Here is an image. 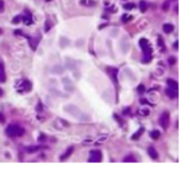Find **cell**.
I'll return each mask as SVG.
<instances>
[{"label":"cell","instance_id":"obj_1","mask_svg":"<svg viewBox=\"0 0 190 174\" xmlns=\"http://www.w3.org/2000/svg\"><path fill=\"white\" fill-rule=\"evenodd\" d=\"M6 134L9 137H19V136H22L25 134V130L19 125L11 124L6 128Z\"/></svg>","mask_w":190,"mask_h":174},{"label":"cell","instance_id":"obj_2","mask_svg":"<svg viewBox=\"0 0 190 174\" xmlns=\"http://www.w3.org/2000/svg\"><path fill=\"white\" fill-rule=\"evenodd\" d=\"M169 123H170L169 113H168V112H164V113L160 115V117H159V124H160V126H161L164 130H166V128H168Z\"/></svg>","mask_w":190,"mask_h":174},{"label":"cell","instance_id":"obj_3","mask_svg":"<svg viewBox=\"0 0 190 174\" xmlns=\"http://www.w3.org/2000/svg\"><path fill=\"white\" fill-rule=\"evenodd\" d=\"M101 160H102V154L100 151L95 150V151H91V152H90L89 162H100Z\"/></svg>","mask_w":190,"mask_h":174},{"label":"cell","instance_id":"obj_4","mask_svg":"<svg viewBox=\"0 0 190 174\" xmlns=\"http://www.w3.org/2000/svg\"><path fill=\"white\" fill-rule=\"evenodd\" d=\"M6 81V71H5V65L0 59V83Z\"/></svg>","mask_w":190,"mask_h":174},{"label":"cell","instance_id":"obj_5","mask_svg":"<svg viewBox=\"0 0 190 174\" xmlns=\"http://www.w3.org/2000/svg\"><path fill=\"white\" fill-rule=\"evenodd\" d=\"M166 94L170 97V98H176L178 96V92H177V89H174V88H167L166 89Z\"/></svg>","mask_w":190,"mask_h":174},{"label":"cell","instance_id":"obj_6","mask_svg":"<svg viewBox=\"0 0 190 174\" xmlns=\"http://www.w3.org/2000/svg\"><path fill=\"white\" fill-rule=\"evenodd\" d=\"M148 154H149V156L153 159V160H157L158 157H159V154H158V152L153 148V147H149L148 148Z\"/></svg>","mask_w":190,"mask_h":174},{"label":"cell","instance_id":"obj_7","mask_svg":"<svg viewBox=\"0 0 190 174\" xmlns=\"http://www.w3.org/2000/svg\"><path fill=\"white\" fill-rule=\"evenodd\" d=\"M72 152H74V146H70L67 151H66V153L63 154V155H61V157H60V160L61 161H64L67 160L71 154H72Z\"/></svg>","mask_w":190,"mask_h":174},{"label":"cell","instance_id":"obj_8","mask_svg":"<svg viewBox=\"0 0 190 174\" xmlns=\"http://www.w3.org/2000/svg\"><path fill=\"white\" fill-rule=\"evenodd\" d=\"M167 85H168V87L174 88V89H178V87H179V84H178L176 80H174V79H168L167 80Z\"/></svg>","mask_w":190,"mask_h":174},{"label":"cell","instance_id":"obj_9","mask_svg":"<svg viewBox=\"0 0 190 174\" xmlns=\"http://www.w3.org/2000/svg\"><path fill=\"white\" fill-rule=\"evenodd\" d=\"M108 71H109V74L111 75L112 80H114V83H117V74H118V69H116V68H108Z\"/></svg>","mask_w":190,"mask_h":174},{"label":"cell","instance_id":"obj_10","mask_svg":"<svg viewBox=\"0 0 190 174\" xmlns=\"http://www.w3.org/2000/svg\"><path fill=\"white\" fill-rule=\"evenodd\" d=\"M162 28H164V31H165L166 34H170V32H172L174 29H175L174 25H171V24H165Z\"/></svg>","mask_w":190,"mask_h":174},{"label":"cell","instance_id":"obj_11","mask_svg":"<svg viewBox=\"0 0 190 174\" xmlns=\"http://www.w3.org/2000/svg\"><path fill=\"white\" fill-rule=\"evenodd\" d=\"M27 38L29 39V45L31 46V48L34 50H36V48H37V39H34L32 37H27Z\"/></svg>","mask_w":190,"mask_h":174},{"label":"cell","instance_id":"obj_12","mask_svg":"<svg viewBox=\"0 0 190 174\" xmlns=\"http://www.w3.org/2000/svg\"><path fill=\"white\" fill-rule=\"evenodd\" d=\"M143 131H145V130H143V128L141 127V128H140L138 132H136V133H135L133 135H132V136H131V138H132L133 141H135V140H138L140 136H141V134L143 133Z\"/></svg>","mask_w":190,"mask_h":174},{"label":"cell","instance_id":"obj_13","mask_svg":"<svg viewBox=\"0 0 190 174\" xmlns=\"http://www.w3.org/2000/svg\"><path fill=\"white\" fill-rule=\"evenodd\" d=\"M24 91L25 92H29V91H31V83L30 81H28V80H25L24 81Z\"/></svg>","mask_w":190,"mask_h":174},{"label":"cell","instance_id":"obj_14","mask_svg":"<svg viewBox=\"0 0 190 174\" xmlns=\"http://www.w3.org/2000/svg\"><path fill=\"white\" fill-rule=\"evenodd\" d=\"M139 7H140V11H141V13H145V11L147 10V3H146V1L141 0L139 2Z\"/></svg>","mask_w":190,"mask_h":174},{"label":"cell","instance_id":"obj_15","mask_svg":"<svg viewBox=\"0 0 190 174\" xmlns=\"http://www.w3.org/2000/svg\"><path fill=\"white\" fill-rule=\"evenodd\" d=\"M159 136H160V132H159V131H157V130L152 131L151 133H150V137L153 138V140H158V138H159Z\"/></svg>","mask_w":190,"mask_h":174},{"label":"cell","instance_id":"obj_16","mask_svg":"<svg viewBox=\"0 0 190 174\" xmlns=\"http://www.w3.org/2000/svg\"><path fill=\"white\" fill-rule=\"evenodd\" d=\"M139 45L141 48H143V47H146V46L149 45V41L147 39H145V38H141V39L139 40Z\"/></svg>","mask_w":190,"mask_h":174},{"label":"cell","instance_id":"obj_17","mask_svg":"<svg viewBox=\"0 0 190 174\" xmlns=\"http://www.w3.org/2000/svg\"><path fill=\"white\" fill-rule=\"evenodd\" d=\"M40 146H29L26 148V151L28 152V153H34V152H36V151H38Z\"/></svg>","mask_w":190,"mask_h":174},{"label":"cell","instance_id":"obj_18","mask_svg":"<svg viewBox=\"0 0 190 174\" xmlns=\"http://www.w3.org/2000/svg\"><path fill=\"white\" fill-rule=\"evenodd\" d=\"M22 17L24 16H21V15H19V16H17V17H14L12 19V22L13 24H18V22H20L21 20H22Z\"/></svg>","mask_w":190,"mask_h":174},{"label":"cell","instance_id":"obj_19","mask_svg":"<svg viewBox=\"0 0 190 174\" xmlns=\"http://www.w3.org/2000/svg\"><path fill=\"white\" fill-rule=\"evenodd\" d=\"M136 6H135V3H126V5H124V8L127 9V10H131V9H133Z\"/></svg>","mask_w":190,"mask_h":174},{"label":"cell","instance_id":"obj_20","mask_svg":"<svg viewBox=\"0 0 190 174\" xmlns=\"http://www.w3.org/2000/svg\"><path fill=\"white\" fill-rule=\"evenodd\" d=\"M168 9H169V2L166 1V2H164V5H162V10L164 11H168Z\"/></svg>","mask_w":190,"mask_h":174},{"label":"cell","instance_id":"obj_21","mask_svg":"<svg viewBox=\"0 0 190 174\" xmlns=\"http://www.w3.org/2000/svg\"><path fill=\"white\" fill-rule=\"evenodd\" d=\"M141 113H142V115H143V116H148L150 112H149V109H148V108H143V109L141 110Z\"/></svg>","mask_w":190,"mask_h":174},{"label":"cell","instance_id":"obj_22","mask_svg":"<svg viewBox=\"0 0 190 174\" xmlns=\"http://www.w3.org/2000/svg\"><path fill=\"white\" fill-rule=\"evenodd\" d=\"M124 162H136V160H135V159H133V157L130 155V156H127L126 159L124 160Z\"/></svg>","mask_w":190,"mask_h":174},{"label":"cell","instance_id":"obj_23","mask_svg":"<svg viewBox=\"0 0 190 174\" xmlns=\"http://www.w3.org/2000/svg\"><path fill=\"white\" fill-rule=\"evenodd\" d=\"M5 11V2L2 0H0V13Z\"/></svg>","mask_w":190,"mask_h":174},{"label":"cell","instance_id":"obj_24","mask_svg":"<svg viewBox=\"0 0 190 174\" xmlns=\"http://www.w3.org/2000/svg\"><path fill=\"white\" fill-rule=\"evenodd\" d=\"M50 28H51V24H50V21H46V28H45V30L46 31H49L50 30Z\"/></svg>","mask_w":190,"mask_h":174},{"label":"cell","instance_id":"obj_25","mask_svg":"<svg viewBox=\"0 0 190 174\" xmlns=\"http://www.w3.org/2000/svg\"><path fill=\"white\" fill-rule=\"evenodd\" d=\"M158 40H159V46H160L161 48H164V50H165V49H166L165 45H164V41H162V39H161V37H160V36L158 37Z\"/></svg>","mask_w":190,"mask_h":174},{"label":"cell","instance_id":"obj_26","mask_svg":"<svg viewBox=\"0 0 190 174\" xmlns=\"http://www.w3.org/2000/svg\"><path fill=\"white\" fill-rule=\"evenodd\" d=\"M105 140H107V136H106V135L102 136V137H99L98 141H97V144H100V143H102V142H105Z\"/></svg>","mask_w":190,"mask_h":174},{"label":"cell","instance_id":"obj_27","mask_svg":"<svg viewBox=\"0 0 190 174\" xmlns=\"http://www.w3.org/2000/svg\"><path fill=\"white\" fill-rule=\"evenodd\" d=\"M146 91V88H145V86L141 84V85H139V87H138V92H139L140 94H142L143 92Z\"/></svg>","mask_w":190,"mask_h":174},{"label":"cell","instance_id":"obj_28","mask_svg":"<svg viewBox=\"0 0 190 174\" xmlns=\"http://www.w3.org/2000/svg\"><path fill=\"white\" fill-rule=\"evenodd\" d=\"M121 19H122V22H127V21L130 19V17H129L128 15H122V18H121Z\"/></svg>","mask_w":190,"mask_h":174},{"label":"cell","instance_id":"obj_29","mask_svg":"<svg viewBox=\"0 0 190 174\" xmlns=\"http://www.w3.org/2000/svg\"><path fill=\"white\" fill-rule=\"evenodd\" d=\"M175 63H176V58H175V57H170V58H169V64H170V65H174Z\"/></svg>","mask_w":190,"mask_h":174},{"label":"cell","instance_id":"obj_30","mask_svg":"<svg viewBox=\"0 0 190 174\" xmlns=\"http://www.w3.org/2000/svg\"><path fill=\"white\" fill-rule=\"evenodd\" d=\"M6 122V118H5V116H3V114L2 113H0V123H5Z\"/></svg>","mask_w":190,"mask_h":174},{"label":"cell","instance_id":"obj_31","mask_svg":"<svg viewBox=\"0 0 190 174\" xmlns=\"http://www.w3.org/2000/svg\"><path fill=\"white\" fill-rule=\"evenodd\" d=\"M45 138H46V137H45V135H40V136L38 137V141H41V142H42Z\"/></svg>","mask_w":190,"mask_h":174},{"label":"cell","instance_id":"obj_32","mask_svg":"<svg viewBox=\"0 0 190 174\" xmlns=\"http://www.w3.org/2000/svg\"><path fill=\"white\" fill-rule=\"evenodd\" d=\"M140 102H141V104H148V101H147V99H141Z\"/></svg>","mask_w":190,"mask_h":174},{"label":"cell","instance_id":"obj_33","mask_svg":"<svg viewBox=\"0 0 190 174\" xmlns=\"http://www.w3.org/2000/svg\"><path fill=\"white\" fill-rule=\"evenodd\" d=\"M41 109H42V106H41V104L39 103L38 106H37V110H41Z\"/></svg>","mask_w":190,"mask_h":174},{"label":"cell","instance_id":"obj_34","mask_svg":"<svg viewBox=\"0 0 190 174\" xmlns=\"http://www.w3.org/2000/svg\"><path fill=\"white\" fill-rule=\"evenodd\" d=\"M174 47L177 49V48H178V41H176V42H175V46H174Z\"/></svg>","mask_w":190,"mask_h":174},{"label":"cell","instance_id":"obj_35","mask_svg":"<svg viewBox=\"0 0 190 174\" xmlns=\"http://www.w3.org/2000/svg\"><path fill=\"white\" fill-rule=\"evenodd\" d=\"M2 94H3V92H2V89L0 88V96H2Z\"/></svg>","mask_w":190,"mask_h":174},{"label":"cell","instance_id":"obj_36","mask_svg":"<svg viewBox=\"0 0 190 174\" xmlns=\"http://www.w3.org/2000/svg\"><path fill=\"white\" fill-rule=\"evenodd\" d=\"M1 34H2V29L0 28V35H1Z\"/></svg>","mask_w":190,"mask_h":174},{"label":"cell","instance_id":"obj_37","mask_svg":"<svg viewBox=\"0 0 190 174\" xmlns=\"http://www.w3.org/2000/svg\"><path fill=\"white\" fill-rule=\"evenodd\" d=\"M47 1H50V0H47Z\"/></svg>","mask_w":190,"mask_h":174}]
</instances>
